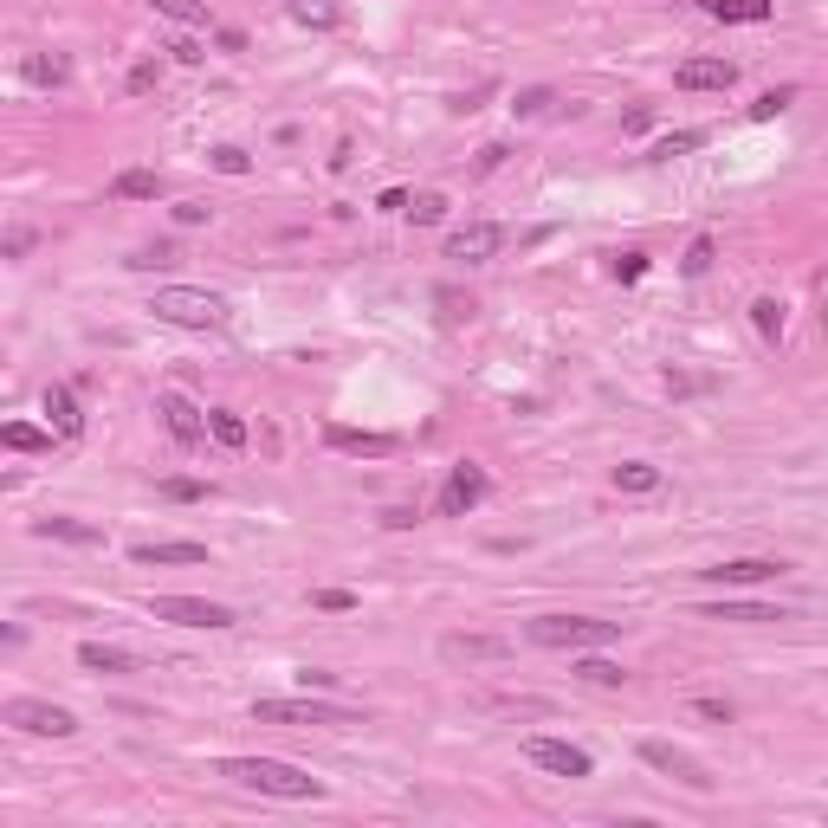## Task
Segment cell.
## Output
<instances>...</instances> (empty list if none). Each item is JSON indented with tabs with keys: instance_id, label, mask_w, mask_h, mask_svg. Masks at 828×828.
Returning <instances> with one entry per match:
<instances>
[{
	"instance_id": "obj_1",
	"label": "cell",
	"mask_w": 828,
	"mask_h": 828,
	"mask_svg": "<svg viewBox=\"0 0 828 828\" xmlns=\"http://www.w3.org/2000/svg\"><path fill=\"white\" fill-rule=\"evenodd\" d=\"M220 777L240 783V790L279 796V803H317L324 796V783L305 777L298 764H279V757H220Z\"/></svg>"
},
{
	"instance_id": "obj_2",
	"label": "cell",
	"mask_w": 828,
	"mask_h": 828,
	"mask_svg": "<svg viewBox=\"0 0 828 828\" xmlns=\"http://www.w3.org/2000/svg\"><path fill=\"white\" fill-rule=\"evenodd\" d=\"M524 634H531L537 647L589 654V647H609V641H621V621H596V615H537Z\"/></svg>"
},
{
	"instance_id": "obj_3",
	"label": "cell",
	"mask_w": 828,
	"mask_h": 828,
	"mask_svg": "<svg viewBox=\"0 0 828 828\" xmlns=\"http://www.w3.org/2000/svg\"><path fill=\"white\" fill-rule=\"evenodd\" d=\"M149 311H156L162 324H182V330H220L227 324V298L195 292V285H162V292L149 298Z\"/></svg>"
},
{
	"instance_id": "obj_4",
	"label": "cell",
	"mask_w": 828,
	"mask_h": 828,
	"mask_svg": "<svg viewBox=\"0 0 828 828\" xmlns=\"http://www.w3.org/2000/svg\"><path fill=\"white\" fill-rule=\"evenodd\" d=\"M634 757H641L647 770H660V777H673V783H686V790H699V796L712 790V770L699 764L693 751H680V744H667V738H641V744H634Z\"/></svg>"
},
{
	"instance_id": "obj_5",
	"label": "cell",
	"mask_w": 828,
	"mask_h": 828,
	"mask_svg": "<svg viewBox=\"0 0 828 828\" xmlns=\"http://www.w3.org/2000/svg\"><path fill=\"white\" fill-rule=\"evenodd\" d=\"M149 615H156V621H175V628H207V634L240 621L227 602H207V596H149Z\"/></svg>"
},
{
	"instance_id": "obj_6",
	"label": "cell",
	"mask_w": 828,
	"mask_h": 828,
	"mask_svg": "<svg viewBox=\"0 0 828 828\" xmlns=\"http://www.w3.org/2000/svg\"><path fill=\"white\" fill-rule=\"evenodd\" d=\"M259 725H356V712L324 706V699H253Z\"/></svg>"
},
{
	"instance_id": "obj_7",
	"label": "cell",
	"mask_w": 828,
	"mask_h": 828,
	"mask_svg": "<svg viewBox=\"0 0 828 828\" xmlns=\"http://www.w3.org/2000/svg\"><path fill=\"white\" fill-rule=\"evenodd\" d=\"M0 719H7L13 731H33V738H72L78 731V719L65 706H52V699H7Z\"/></svg>"
},
{
	"instance_id": "obj_8",
	"label": "cell",
	"mask_w": 828,
	"mask_h": 828,
	"mask_svg": "<svg viewBox=\"0 0 828 828\" xmlns=\"http://www.w3.org/2000/svg\"><path fill=\"white\" fill-rule=\"evenodd\" d=\"M524 757H531L537 770H550V777H570V783H583L589 770V751H576V744H563V738H524Z\"/></svg>"
},
{
	"instance_id": "obj_9",
	"label": "cell",
	"mask_w": 828,
	"mask_h": 828,
	"mask_svg": "<svg viewBox=\"0 0 828 828\" xmlns=\"http://www.w3.org/2000/svg\"><path fill=\"white\" fill-rule=\"evenodd\" d=\"M440 660L453 667H486V660H512L505 634H440Z\"/></svg>"
},
{
	"instance_id": "obj_10",
	"label": "cell",
	"mask_w": 828,
	"mask_h": 828,
	"mask_svg": "<svg viewBox=\"0 0 828 828\" xmlns=\"http://www.w3.org/2000/svg\"><path fill=\"white\" fill-rule=\"evenodd\" d=\"M156 414H162V421H169V434L182 440V447H201V440H207V408H195V402H188V395L162 389V395H156Z\"/></svg>"
},
{
	"instance_id": "obj_11",
	"label": "cell",
	"mask_w": 828,
	"mask_h": 828,
	"mask_svg": "<svg viewBox=\"0 0 828 828\" xmlns=\"http://www.w3.org/2000/svg\"><path fill=\"white\" fill-rule=\"evenodd\" d=\"M479 499H486V473H479L473 460H460L447 473V486H440V512H447V518H466Z\"/></svg>"
},
{
	"instance_id": "obj_12",
	"label": "cell",
	"mask_w": 828,
	"mask_h": 828,
	"mask_svg": "<svg viewBox=\"0 0 828 828\" xmlns=\"http://www.w3.org/2000/svg\"><path fill=\"white\" fill-rule=\"evenodd\" d=\"M499 240H505V233L492 227V220H473V227L447 233V259H460V266H486V259L499 253Z\"/></svg>"
},
{
	"instance_id": "obj_13",
	"label": "cell",
	"mask_w": 828,
	"mask_h": 828,
	"mask_svg": "<svg viewBox=\"0 0 828 828\" xmlns=\"http://www.w3.org/2000/svg\"><path fill=\"white\" fill-rule=\"evenodd\" d=\"M783 563H770V557H731V563H712V570H699L706 583H725V589H757V583H770Z\"/></svg>"
},
{
	"instance_id": "obj_14",
	"label": "cell",
	"mask_w": 828,
	"mask_h": 828,
	"mask_svg": "<svg viewBox=\"0 0 828 828\" xmlns=\"http://www.w3.org/2000/svg\"><path fill=\"white\" fill-rule=\"evenodd\" d=\"M130 563L143 570H175V563H207V544H188V537H162V544H136Z\"/></svg>"
},
{
	"instance_id": "obj_15",
	"label": "cell",
	"mask_w": 828,
	"mask_h": 828,
	"mask_svg": "<svg viewBox=\"0 0 828 828\" xmlns=\"http://www.w3.org/2000/svg\"><path fill=\"white\" fill-rule=\"evenodd\" d=\"M673 85L680 91H731L738 85V65L731 59H686L680 72H673Z\"/></svg>"
},
{
	"instance_id": "obj_16",
	"label": "cell",
	"mask_w": 828,
	"mask_h": 828,
	"mask_svg": "<svg viewBox=\"0 0 828 828\" xmlns=\"http://www.w3.org/2000/svg\"><path fill=\"white\" fill-rule=\"evenodd\" d=\"M324 447L363 453V460H382V453H395V440H389V434H363V427H337V421H330V427H324Z\"/></svg>"
},
{
	"instance_id": "obj_17",
	"label": "cell",
	"mask_w": 828,
	"mask_h": 828,
	"mask_svg": "<svg viewBox=\"0 0 828 828\" xmlns=\"http://www.w3.org/2000/svg\"><path fill=\"white\" fill-rule=\"evenodd\" d=\"M78 667L85 673H136V654L117 641H78Z\"/></svg>"
},
{
	"instance_id": "obj_18",
	"label": "cell",
	"mask_w": 828,
	"mask_h": 828,
	"mask_svg": "<svg viewBox=\"0 0 828 828\" xmlns=\"http://www.w3.org/2000/svg\"><path fill=\"white\" fill-rule=\"evenodd\" d=\"M46 421H52V434H59V440H78V434H85V414H78V402H72V389H65V382H52V389H46Z\"/></svg>"
},
{
	"instance_id": "obj_19",
	"label": "cell",
	"mask_w": 828,
	"mask_h": 828,
	"mask_svg": "<svg viewBox=\"0 0 828 828\" xmlns=\"http://www.w3.org/2000/svg\"><path fill=\"white\" fill-rule=\"evenodd\" d=\"M706 13L725 26H764L777 13V0H706Z\"/></svg>"
},
{
	"instance_id": "obj_20",
	"label": "cell",
	"mask_w": 828,
	"mask_h": 828,
	"mask_svg": "<svg viewBox=\"0 0 828 828\" xmlns=\"http://www.w3.org/2000/svg\"><path fill=\"white\" fill-rule=\"evenodd\" d=\"M156 195H162L156 169H117L110 175V201H156Z\"/></svg>"
},
{
	"instance_id": "obj_21",
	"label": "cell",
	"mask_w": 828,
	"mask_h": 828,
	"mask_svg": "<svg viewBox=\"0 0 828 828\" xmlns=\"http://www.w3.org/2000/svg\"><path fill=\"white\" fill-rule=\"evenodd\" d=\"M699 615H706V621H790L783 609H770V602H738V596H725V602H706Z\"/></svg>"
},
{
	"instance_id": "obj_22",
	"label": "cell",
	"mask_w": 828,
	"mask_h": 828,
	"mask_svg": "<svg viewBox=\"0 0 828 828\" xmlns=\"http://www.w3.org/2000/svg\"><path fill=\"white\" fill-rule=\"evenodd\" d=\"M207 434H214L220 453H240V447H246V421H240L233 408H207Z\"/></svg>"
},
{
	"instance_id": "obj_23",
	"label": "cell",
	"mask_w": 828,
	"mask_h": 828,
	"mask_svg": "<svg viewBox=\"0 0 828 828\" xmlns=\"http://www.w3.org/2000/svg\"><path fill=\"white\" fill-rule=\"evenodd\" d=\"M33 531H39V537H65V544H104L98 524H78V518H39Z\"/></svg>"
},
{
	"instance_id": "obj_24",
	"label": "cell",
	"mask_w": 828,
	"mask_h": 828,
	"mask_svg": "<svg viewBox=\"0 0 828 828\" xmlns=\"http://www.w3.org/2000/svg\"><path fill=\"white\" fill-rule=\"evenodd\" d=\"M20 78H26V85H65V78H72V65H65V59H46V52H33V59H20Z\"/></svg>"
},
{
	"instance_id": "obj_25",
	"label": "cell",
	"mask_w": 828,
	"mask_h": 828,
	"mask_svg": "<svg viewBox=\"0 0 828 828\" xmlns=\"http://www.w3.org/2000/svg\"><path fill=\"white\" fill-rule=\"evenodd\" d=\"M615 486L621 492H660V466L654 460H621L615 466Z\"/></svg>"
},
{
	"instance_id": "obj_26",
	"label": "cell",
	"mask_w": 828,
	"mask_h": 828,
	"mask_svg": "<svg viewBox=\"0 0 828 828\" xmlns=\"http://www.w3.org/2000/svg\"><path fill=\"white\" fill-rule=\"evenodd\" d=\"M285 7H292L298 26H317V33H330V26H337V0H285Z\"/></svg>"
},
{
	"instance_id": "obj_27",
	"label": "cell",
	"mask_w": 828,
	"mask_h": 828,
	"mask_svg": "<svg viewBox=\"0 0 828 828\" xmlns=\"http://www.w3.org/2000/svg\"><path fill=\"white\" fill-rule=\"evenodd\" d=\"M576 680H589V686H621V680H628V673H621L615 660H602L596 647H589V654L576 660Z\"/></svg>"
},
{
	"instance_id": "obj_28",
	"label": "cell",
	"mask_w": 828,
	"mask_h": 828,
	"mask_svg": "<svg viewBox=\"0 0 828 828\" xmlns=\"http://www.w3.org/2000/svg\"><path fill=\"white\" fill-rule=\"evenodd\" d=\"M693 149H706V130H667L654 143V162H673V156H693Z\"/></svg>"
},
{
	"instance_id": "obj_29",
	"label": "cell",
	"mask_w": 828,
	"mask_h": 828,
	"mask_svg": "<svg viewBox=\"0 0 828 828\" xmlns=\"http://www.w3.org/2000/svg\"><path fill=\"white\" fill-rule=\"evenodd\" d=\"M0 440H7L13 453H46L52 447V434H39L33 421H7V427H0Z\"/></svg>"
},
{
	"instance_id": "obj_30",
	"label": "cell",
	"mask_w": 828,
	"mask_h": 828,
	"mask_svg": "<svg viewBox=\"0 0 828 828\" xmlns=\"http://www.w3.org/2000/svg\"><path fill=\"white\" fill-rule=\"evenodd\" d=\"M751 324H757V337H764V343H777L783 337V298H757V305H751Z\"/></svg>"
},
{
	"instance_id": "obj_31",
	"label": "cell",
	"mask_w": 828,
	"mask_h": 828,
	"mask_svg": "<svg viewBox=\"0 0 828 828\" xmlns=\"http://www.w3.org/2000/svg\"><path fill=\"white\" fill-rule=\"evenodd\" d=\"M156 85H162V65H156V59H136L130 78H123V91H130V98H149Z\"/></svg>"
},
{
	"instance_id": "obj_32",
	"label": "cell",
	"mask_w": 828,
	"mask_h": 828,
	"mask_svg": "<svg viewBox=\"0 0 828 828\" xmlns=\"http://www.w3.org/2000/svg\"><path fill=\"white\" fill-rule=\"evenodd\" d=\"M149 7L169 13L175 26H207V7H201V0H149Z\"/></svg>"
},
{
	"instance_id": "obj_33",
	"label": "cell",
	"mask_w": 828,
	"mask_h": 828,
	"mask_svg": "<svg viewBox=\"0 0 828 828\" xmlns=\"http://www.w3.org/2000/svg\"><path fill=\"white\" fill-rule=\"evenodd\" d=\"M162 499H175V505H195V499H207V479H182V473H175V479H162Z\"/></svg>"
},
{
	"instance_id": "obj_34",
	"label": "cell",
	"mask_w": 828,
	"mask_h": 828,
	"mask_svg": "<svg viewBox=\"0 0 828 828\" xmlns=\"http://www.w3.org/2000/svg\"><path fill=\"white\" fill-rule=\"evenodd\" d=\"M408 220H414V227H434V220H447V195H414V201H408Z\"/></svg>"
},
{
	"instance_id": "obj_35",
	"label": "cell",
	"mask_w": 828,
	"mask_h": 828,
	"mask_svg": "<svg viewBox=\"0 0 828 828\" xmlns=\"http://www.w3.org/2000/svg\"><path fill=\"white\" fill-rule=\"evenodd\" d=\"M712 266V240H706V233H699V240L693 246H686V259H680V272H686V279H699V272H706Z\"/></svg>"
},
{
	"instance_id": "obj_36",
	"label": "cell",
	"mask_w": 828,
	"mask_h": 828,
	"mask_svg": "<svg viewBox=\"0 0 828 828\" xmlns=\"http://www.w3.org/2000/svg\"><path fill=\"white\" fill-rule=\"evenodd\" d=\"M214 169L220 175H246V169H253V156H246V149H233V143H220L214 149Z\"/></svg>"
},
{
	"instance_id": "obj_37",
	"label": "cell",
	"mask_w": 828,
	"mask_h": 828,
	"mask_svg": "<svg viewBox=\"0 0 828 828\" xmlns=\"http://www.w3.org/2000/svg\"><path fill=\"white\" fill-rule=\"evenodd\" d=\"M790 98H796V91H764V98L751 104V123H770L777 110H790Z\"/></svg>"
},
{
	"instance_id": "obj_38",
	"label": "cell",
	"mask_w": 828,
	"mask_h": 828,
	"mask_svg": "<svg viewBox=\"0 0 828 828\" xmlns=\"http://www.w3.org/2000/svg\"><path fill=\"white\" fill-rule=\"evenodd\" d=\"M311 602H317L324 615H350V609H356V596H350V589H317Z\"/></svg>"
},
{
	"instance_id": "obj_39",
	"label": "cell",
	"mask_w": 828,
	"mask_h": 828,
	"mask_svg": "<svg viewBox=\"0 0 828 828\" xmlns=\"http://www.w3.org/2000/svg\"><path fill=\"white\" fill-rule=\"evenodd\" d=\"M512 110H518V117H537V110H550V91H544V85L518 91V104H512Z\"/></svg>"
},
{
	"instance_id": "obj_40",
	"label": "cell",
	"mask_w": 828,
	"mask_h": 828,
	"mask_svg": "<svg viewBox=\"0 0 828 828\" xmlns=\"http://www.w3.org/2000/svg\"><path fill=\"white\" fill-rule=\"evenodd\" d=\"M162 52H175V59H182V65H201V59H207V52H201V46H195V39H188V33H175V39H169V46H162Z\"/></svg>"
},
{
	"instance_id": "obj_41",
	"label": "cell",
	"mask_w": 828,
	"mask_h": 828,
	"mask_svg": "<svg viewBox=\"0 0 828 828\" xmlns=\"http://www.w3.org/2000/svg\"><path fill=\"white\" fill-rule=\"evenodd\" d=\"M693 712L712 719V725H731V699H693Z\"/></svg>"
},
{
	"instance_id": "obj_42",
	"label": "cell",
	"mask_w": 828,
	"mask_h": 828,
	"mask_svg": "<svg viewBox=\"0 0 828 828\" xmlns=\"http://www.w3.org/2000/svg\"><path fill=\"white\" fill-rule=\"evenodd\" d=\"M641 272H647V253H621L615 259V279H641Z\"/></svg>"
},
{
	"instance_id": "obj_43",
	"label": "cell",
	"mask_w": 828,
	"mask_h": 828,
	"mask_svg": "<svg viewBox=\"0 0 828 828\" xmlns=\"http://www.w3.org/2000/svg\"><path fill=\"white\" fill-rule=\"evenodd\" d=\"M207 214H214V207H207V201H182V207H175V220H182V227H201Z\"/></svg>"
},
{
	"instance_id": "obj_44",
	"label": "cell",
	"mask_w": 828,
	"mask_h": 828,
	"mask_svg": "<svg viewBox=\"0 0 828 828\" xmlns=\"http://www.w3.org/2000/svg\"><path fill=\"white\" fill-rule=\"evenodd\" d=\"M408 201H414V195H408V188H389V195H382L376 207H382V214H408Z\"/></svg>"
},
{
	"instance_id": "obj_45",
	"label": "cell",
	"mask_w": 828,
	"mask_h": 828,
	"mask_svg": "<svg viewBox=\"0 0 828 828\" xmlns=\"http://www.w3.org/2000/svg\"><path fill=\"white\" fill-rule=\"evenodd\" d=\"M330 680H337V673H317V667L298 673V686H305V693H311V686H317V693H330Z\"/></svg>"
}]
</instances>
